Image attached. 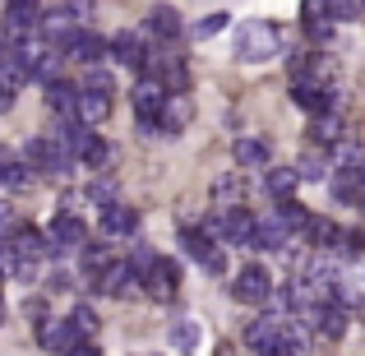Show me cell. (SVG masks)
I'll use <instances>...</instances> for the list:
<instances>
[{
  "label": "cell",
  "mask_w": 365,
  "mask_h": 356,
  "mask_svg": "<svg viewBox=\"0 0 365 356\" xmlns=\"http://www.w3.org/2000/svg\"><path fill=\"white\" fill-rule=\"evenodd\" d=\"M0 320H5V301H0Z\"/></svg>",
  "instance_id": "obj_47"
},
{
  "label": "cell",
  "mask_w": 365,
  "mask_h": 356,
  "mask_svg": "<svg viewBox=\"0 0 365 356\" xmlns=\"http://www.w3.org/2000/svg\"><path fill=\"white\" fill-rule=\"evenodd\" d=\"M61 139H65V148H70V158H74V162H83V167H107L111 148L88 130V125H65Z\"/></svg>",
  "instance_id": "obj_2"
},
{
  "label": "cell",
  "mask_w": 365,
  "mask_h": 356,
  "mask_svg": "<svg viewBox=\"0 0 365 356\" xmlns=\"http://www.w3.org/2000/svg\"><path fill=\"white\" fill-rule=\"evenodd\" d=\"M167 83L153 79V74H143L139 83H134V116H139V125H158L162 107H167Z\"/></svg>",
  "instance_id": "obj_4"
},
{
  "label": "cell",
  "mask_w": 365,
  "mask_h": 356,
  "mask_svg": "<svg viewBox=\"0 0 365 356\" xmlns=\"http://www.w3.org/2000/svg\"><path fill=\"white\" fill-rule=\"evenodd\" d=\"M9 245H14V255L24 259V264H42L46 255H56L51 240H46V232H37V227H19V236L9 240Z\"/></svg>",
  "instance_id": "obj_16"
},
{
  "label": "cell",
  "mask_w": 365,
  "mask_h": 356,
  "mask_svg": "<svg viewBox=\"0 0 365 356\" xmlns=\"http://www.w3.org/2000/svg\"><path fill=\"white\" fill-rule=\"evenodd\" d=\"M33 333H37V342H42V347H51V352H65V356H70L74 347H79L74 329H70L65 320H51V315H46L42 324H33Z\"/></svg>",
  "instance_id": "obj_13"
},
{
  "label": "cell",
  "mask_w": 365,
  "mask_h": 356,
  "mask_svg": "<svg viewBox=\"0 0 365 356\" xmlns=\"http://www.w3.org/2000/svg\"><path fill=\"white\" fill-rule=\"evenodd\" d=\"M143 37H158V42H176L180 37V14L171 5H153L148 9V19H143Z\"/></svg>",
  "instance_id": "obj_12"
},
{
  "label": "cell",
  "mask_w": 365,
  "mask_h": 356,
  "mask_svg": "<svg viewBox=\"0 0 365 356\" xmlns=\"http://www.w3.org/2000/svg\"><path fill=\"white\" fill-rule=\"evenodd\" d=\"M24 158H28V167L42 171V176H70V171H74V158H70V148H65L61 134H42V139H28Z\"/></svg>",
  "instance_id": "obj_1"
},
{
  "label": "cell",
  "mask_w": 365,
  "mask_h": 356,
  "mask_svg": "<svg viewBox=\"0 0 365 356\" xmlns=\"http://www.w3.org/2000/svg\"><path fill=\"white\" fill-rule=\"evenodd\" d=\"M46 240H51V250H83L88 245V227H83L79 213H56V223L46 227Z\"/></svg>",
  "instance_id": "obj_8"
},
{
  "label": "cell",
  "mask_w": 365,
  "mask_h": 356,
  "mask_svg": "<svg viewBox=\"0 0 365 356\" xmlns=\"http://www.w3.org/2000/svg\"><path fill=\"white\" fill-rule=\"evenodd\" d=\"M204 273H213V278H222V273H227V245H217L213 255L204 259Z\"/></svg>",
  "instance_id": "obj_43"
},
{
  "label": "cell",
  "mask_w": 365,
  "mask_h": 356,
  "mask_svg": "<svg viewBox=\"0 0 365 356\" xmlns=\"http://www.w3.org/2000/svg\"><path fill=\"white\" fill-rule=\"evenodd\" d=\"M329 190H333V199H342V204H365L361 171H333V176H329Z\"/></svg>",
  "instance_id": "obj_23"
},
{
  "label": "cell",
  "mask_w": 365,
  "mask_h": 356,
  "mask_svg": "<svg viewBox=\"0 0 365 356\" xmlns=\"http://www.w3.org/2000/svg\"><path fill=\"white\" fill-rule=\"evenodd\" d=\"M9 51H14V46H5V42H0V65H5V56H9Z\"/></svg>",
  "instance_id": "obj_45"
},
{
  "label": "cell",
  "mask_w": 365,
  "mask_h": 356,
  "mask_svg": "<svg viewBox=\"0 0 365 356\" xmlns=\"http://www.w3.org/2000/svg\"><path fill=\"white\" fill-rule=\"evenodd\" d=\"M227 24H232V19H227V14H204V19H199V24H195V37H213V33H222Z\"/></svg>",
  "instance_id": "obj_38"
},
{
  "label": "cell",
  "mask_w": 365,
  "mask_h": 356,
  "mask_svg": "<svg viewBox=\"0 0 365 356\" xmlns=\"http://www.w3.org/2000/svg\"><path fill=\"white\" fill-rule=\"evenodd\" d=\"M296 171H301V180H329L324 171H333V167H324L319 158H301V167H296Z\"/></svg>",
  "instance_id": "obj_41"
},
{
  "label": "cell",
  "mask_w": 365,
  "mask_h": 356,
  "mask_svg": "<svg viewBox=\"0 0 365 356\" xmlns=\"http://www.w3.org/2000/svg\"><path fill=\"white\" fill-rule=\"evenodd\" d=\"M19 227H24V223H19V213L0 204V240H14V236H19Z\"/></svg>",
  "instance_id": "obj_39"
},
{
  "label": "cell",
  "mask_w": 365,
  "mask_h": 356,
  "mask_svg": "<svg viewBox=\"0 0 365 356\" xmlns=\"http://www.w3.org/2000/svg\"><path fill=\"white\" fill-rule=\"evenodd\" d=\"M134 227H139V213H134L130 204H111V208H102V213H98V232L107 236V240L130 236Z\"/></svg>",
  "instance_id": "obj_14"
},
{
  "label": "cell",
  "mask_w": 365,
  "mask_h": 356,
  "mask_svg": "<svg viewBox=\"0 0 365 356\" xmlns=\"http://www.w3.org/2000/svg\"><path fill=\"white\" fill-rule=\"evenodd\" d=\"M180 250H185V259L204 264V259L217 250V240H208V236H204V227H180Z\"/></svg>",
  "instance_id": "obj_25"
},
{
  "label": "cell",
  "mask_w": 365,
  "mask_h": 356,
  "mask_svg": "<svg viewBox=\"0 0 365 356\" xmlns=\"http://www.w3.org/2000/svg\"><path fill=\"white\" fill-rule=\"evenodd\" d=\"M277 223H282L287 227V232H310V223H314V213H310V208H305V204H296V199H292V204H277Z\"/></svg>",
  "instance_id": "obj_30"
},
{
  "label": "cell",
  "mask_w": 365,
  "mask_h": 356,
  "mask_svg": "<svg viewBox=\"0 0 365 356\" xmlns=\"http://www.w3.org/2000/svg\"><path fill=\"white\" fill-rule=\"evenodd\" d=\"M329 167H333V171H361V167H365V148H361L356 139H342L338 148H333Z\"/></svg>",
  "instance_id": "obj_29"
},
{
  "label": "cell",
  "mask_w": 365,
  "mask_h": 356,
  "mask_svg": "<svg viewBox=\"0 0 365 356\" xmlns=\"http://www.w3.org/2000/svg\"><path fill=\"white\" fill-rule=\"evenodd\" d=\"M361 190H365V167H361Z\"/></svg>",
  "instance_id": "obj_46"
},
{
  "label": "cell",
  "mask_w": 365,
  "mask_h": 356,
  "mask_svg": "<svg viewBox=\"0 0 365 356\" xmlns=\"http://www.w3.org/2000/svg\"><path fill=\"white\" fill-rule=\"evenodd\" d=\"M111 61H120L125 70H148V37L143 33H120L111 37Z\"/></svg>",
  "instance_id": "obj_10"
},
{
  "label": "cell",
  "mask_w": 365,
  "mask_h": 356,
  "mask_svg": "<svg viewBox=\"0 0 365 356\" xmlns=\"http://www.w3.org/2000/svg\"><path fill=\"white\" fill-rule=\"evenodd\" d=\"M46 107H51L65 125H79V88L65 83V79H56L51 88H46Z\"/></svg>",
  "instance_id": "obj_15"
},
{
  "label": "cell",
  "mask_w": 365,
  "mask_h": 356,
  "mask_svg": "<svg viewBox=\"0 0 365 356\" xmlns=\"http://www.w3.org/2000/svg\"><path fill=\"white\" fill-rule=\"evenodd\" d=\"M0 278H5V273H0Z\"/></svg>",
  "instance_id": "obj_48"
},
{
  "label": "cell",
  "mask_w": 365,
  "mask_h": 356,
  "mask_svg": "<svg viewBox=\"0 0 365 356\" xmlns=\"http://www.w3.org/2000/svg\"><path fill=\"white\" fill-rule=\"evenodd\" d=\"M232 296L241 305H264L268 296H273V278H268V268L245 264L241 273H236V283H232Z\"/></svg>",
  "instance_id": "obj_6"
},
{
  "label": "cell",
  "mask_w": 365,
  "mask_h": 356,
  "mask_svg": "<svg viewBox=\"0 0 365 356\" xmlns=\"http://www.w3.org/2000/svg\"><path fill=\"white\" fill-rule=\"evenodd\" d=\"M83 88H88V93H107V98H111V93H116V83H111L107 70H88V83H83Z\"/></svg>",
  "instance_id": "obj_40"
},
{
  "label": "cell",
  "mask_w": 365,
  "mask_h": 356,
  "mask_svg": "<svg viewBox=\"0 0 365 356\" xmlns=\"http://www.w3.org/2000/svg\"><path fill=\"white\" fill-rule=\"evenodd\" d=\"M347 320H351V315H347V305H342V301H329V305L319 310V338L338 342L342 333H347Z\"/></svg>",
  "instance_id": "obj_24"
},
{
  "label": "cell",
  "mask_w": 365,
  "mask_h": 356,
  "mask_svg": "<svg viewBox=\"0 0 365 356\" xmlns=\"http://www.w3.org/2000/svg\"><path fill=\"white\" fill-rule=\"evenodd\" d=\"M264 356H301V333H296V329H282V338H277Z\"/></svg>",
  "instance_id": "obj_37"
},
{
  "label": "cell",
  "mask_w": 365,
  "mask_h": 356,
  "mask_svg": "<svg viewBox=\"0 0 365 356\" xmlns=\"http://www.w3.org/2000/svg\"><path fill=\"white\" fill-rule=\"evenodd\" d=\"M361 255H365V232H356V227H351V232H342L338 245L329 250V259H338V264H351V259H361Z\"/></svg>",
  "instance_id": "obj_32"
},
{
  "label": "cell",
  "mask_w": 365,
  "mask_h": 356,
  "mask_svg": "<svg viewBox=\"0 0 365 356\" xmlns=\"http://www.w3.org/2000/svg\"><path fill=\"white\" fill-rule=\"evenodd\" d=\"M93 292H102V296H143V283H139V273H134L125 259H116L107 273L93 278Z\"/></svg>",
  "instance_id": "obj_7"
},
{
  "label": "cell",
  "mask_w": 365,
  "mask_h": 356,
  "mask_svg": "<svg viewBox=\"0 0 365 356\" xmlns=\"http://www.w3.org/2000/svg\"><path fill=\"white\" fill-rule=\"evenodd\" d=\"M171 347H176V352H195V347H199V324H195V320L171 324Z\"/></svg>",
  "instance_id": "obj_35"
},
{
  "label": "cell",
  "mask_w": 365,
  "mask_h": 356,
  "mask_svg": "<svg viewBox=\"0 0 365 356\" xmlns=\"http://www.w3.org/2000/svg\"><path fill=\"white\" fill-rule=\"evenodd\" d=\"M277 51V28L273 24H241L236 33V61L255 65V61H268Z\"/></svg>",
  "instance_id": "obj_3"
},
{
  "label": "cell",
  "mask_w": 365,
  "mask_h": 356,
  "mask_svg": "<svg viewBox=\"0 0 365 356\" xmlns=\"http://www.w3.org/2000/svg\"><path fill=\"white\" fill-rule=\"evenodd\" d=\"M33 185V167L28 162H9L5 167V190H28Z\"/></svg>",
  "instance_id": "obj_36"
},
{
  "label": "cell",
  "mask_w": 365,
  "mask_h": 356,
  "mask_svg": "<svg viewBox=\"0 0 365 356\" xmlns=\"http://www.w3.org/2000/svg\"><path fill=\"white\" fill-rule=\"evenodd\" d=\"M241 190H245V176H241V171H227V176L213 180V199L222 208H241Z\"/></svg>",
  "instance_id": "obj_27"
},
{
  "label": "cell",
  "mask_w": 365,
  "mask_h": 356,
  "mask_svg": "<svg viewBox=\"0 0 365 356\" xmlns=\"http://www.w3.org/2000/svg\"><path fill=\"white\" fill-rule=\"evenodd\" d=\"M292 245V232H287L277 218H264V223L255 227V240H250V250H287Z\"/></svg>",
  "instance_id": "obj_22"
},
{
  "label": "cell",
  "mask_w": 365,
  "mask_h": 356,
  "mask_svg": "<svg viewBox=\"0 0 365 356\" xmlns=\"http://www.w3.org/2000/svg\"><path fill=\"white\" fill-rule=\"evenodd\" d=\"M65 324L74 329V338H79V342H93V338H98V329H102V324H98V310H93V305H74V310L65 315Z\"/></svg>",
  "instance_id": "obj_26"
},
{
  "label": "cell",
  "mask_w": 365,
  "mask_h": 356,
  "mask_svg": "<svg viewBox=\"0 0 365 356\" xmlns=\"http://www.w3.org/2000/svg\"><path fill=\"white\" fill-rule=\"evenodd\" d=\"M277 338H282V324H277V320H255V324L245 329V342H250V347H255L259 356L273 347Z\"/></svg>",
  "instance_id": "obj_28"
},
{
  "label": "cell",
  "mask_w": 365,
  "mask_h": 356,
  "mask_svg": "<svg viewBox=\"0 0 365 356\" xmlns=\"http://www.w3.org/2000/svg\"><path fill=\"white\" fill-rule=\"evenodd\" d=\"M333 19H361L365 14V5H356V0H333Z\"/></svg>",
  "instance_id": "obj_42"
},
{
  "label": "cell",
  "mask_w": 365,
  "mask_h": 356,
  "mask_svg": "<svg viewBox=\"0 0 365 356\" xmlns=\"http://www.w3.org/2000/svg\"><path fill=\"white\" fill-rule=\"evenodd\" d=\"M70 356H102V352H98V347H93V342H79V347H74Z\"/></svg>",
  "instance_id": "obj_44"
},
{
  "label": "cell",
  "mask_w": 365,
  "mask_h": 356,
  "mask_svg": "<svg viewBox=\"0 0 365 356\" xmlns=\"http://www.w3.org/2000/svg\"><path fill=\"white\" fill-rule=\"evenodd\" d=\"M310 134H314L319 143H333V148H338V143L347 139V134H342V116H338V111H329V116H314Z\"/></svg>",
  "instance_id": "obj_34"
},
{
  "label": "cell",
  "mask_w": 365,
  "mask_h": 356,
  "mask_svg": "<svg viewBox=\"0 0 365 356\" xmlns=\"http://www.w3.org/2000/svg\"><path fill=\"white\" fill-rule=\"evenodd\" d=\"M176 292H180V268H176V259H162L158 255V264L143 273V296H148V301H176Z\"/></svg>",
  "instance_id": "obj_5"
},
{
  "label": "cell",
  "mask_w": 365,
  "mask_h": 356,
  "mask_svg": "<svg viewBox=\"0 0 365 356\" xmlns=\"http://www.w3.org/2000/svg\"><path fill=\"white\" fill-rule=\"evenodd\" d=\"M111 264H116V259H111V240H107V236H102V240H88V245H83V268H88L93 278L107 273Z\"/></svg>",
  "instance_id": "obj_31"
},
{
  "label": "cell",
  "mask_w": 365,
  "mask_h": 356,
  "mask_svg": "<svg viewBox=\"0 0 365 356\" xmlns=\"http://www.w3.org/2000/svg\"><path fill=\"white\" fill-rule=\"evenodd\" d=\"M111 56V42L98 33H74V42L65 46V61L74 65H88V70H102V61Z\"/></svg>",
  "instance_id": "obj_9"
},
{
  "label": "cell",
  "mask_w": 365,
  "mask_h": 356,
  "mask_svg": "<svg viewBox=\"0 0 365 356\" xmlns=\"http://www.w3.org/2000/svg\"><path fill=\"white\" fill-rule=\"evenodd\" d=\"M264 190L277 199V204H292L296 190H301V171L296 167H268L264 171Z\"/></svg>",
  "instance_id": "obj_18"
},
{
  "label": "cell",
  "mask_w": 365,
  "mask_h": 356,
  "mask_svg": "<svg viewBox=\"0 0 365 356\" xmlns=\"http://www.w3.org/2000/svg\"><path fill=\"white\" fill-rule=\"evenodd\" d=\"M301 24H305V37H310V42H333V28H338V19H333L329 5H319V0H305V5H301Z\"/></svg>",
  "instance_id": "obj_11"
},
{
  "label": "cell",
  "mask_w": 365,
  "mask_h": 356,
  "mask_svg": "<svg viewBox=\"0 0 365 356\" xmlns=\"http://www.w3.org/2000/svg\"><path fill=\"white\" fill-rule=\"evenodd\" d=\"M232 158H236V167L259 171V167H268V162H273V143H268V139H236Z\"/></svg>",
  "instance_id": "obj_20"
},
{
  "label": "cell",
  "mask_w": 365,
  "mask_h": 356,
  "mask_svg": "<svg viewBox=\"0 0 365 356\" xmlns=\"http://www.w3.org/2000/svg\"><path fill=\"white\" fill-rule=\"evenodd\" d=\"M102 121H111V98L107 93H88V88H79V125H102Z\"/></svg>",
  "instance_id": "obj_21"
},
{
  "label": "cell",
  "mask_w": 365,
  "mask_h": 356,
  "mask_svg": "<svg viewBox=\"0 0 365 356\" xmlns=\"http://www.w3.org/2000/svg\"><path fill=\"white\" fill-rule=\"evenodd\" d=\"M28 79H33V65H28L19 51H9V56H5V65H0V98L14 102V93L24 88Z\"/></svg>",
  "instance_id": "obj_19"
},
{
  "label": "cell",
  "mask_w": 365,
  "mask_h": 356,
  "mask_svg": "<svg viewBox=\"0 0 365 356\" xmlns=\"http://www.w3.org/2000/svg\"><path fill=\"white\" fill-rule=\"evenodd\" d=\"M338 236H342V227H338V223H329V218H314L310 232H305V240H310L314 250H324V255H329V250L338 245Z\"/></svg>",
  "instance_id": "obj_33"
},
{
  "label": "cell",
  "mask_w": 365,
  "mask_h": 356,
  "mask_svg": "<svg viewBox=\"0 0 365 356\" xmlns=\"http://www.w3.org/2000/svg\"><path fill=\"white\" fill-rule=\"evenodd\" d=\"M190 121H195V102H190L185 93H171L167 107H162V116H158V130L162 134H180Z\"/></svg>",
  "instance_id": "obj_17"
}]
</instances>
